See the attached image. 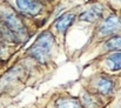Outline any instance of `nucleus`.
I'll return each instance as SVG.
<instances>
[{"instance_id": "f257e3e1", "label": "nucleus", "mask_w": 121, "mask_h": 108, "mask_svg": "<svg viewBox=\"0 0 121 108\" xmlns=\"http://www.w3.org/2000/svg\"><path fill=\"white\" fill-rule=\"evenodd\" d=\"M53 42H54L53 35L48 32H43L37 39L35 43L31 47L30 54L33 58H35L38 61L46 62L49 58V51L53 46Z\"/></svg>"}, {"instance_id": "f03ea898", "label": "nucleus", "mask_w": 121, "mask_h": 108, "mask_svg": "<svg viewBox=\"0 0 121 108\" xmlns=\"http://www.w3.org/2000/svg\"><path fill=\"white\" fill-rule=\"evenodd\" d=\"M2 18H4L5 25L12 32H14L17 34H24L25 33V27H24L21 19L13 11H5L2 13Z\"/></svg>"}, {"instance_id": "7ed1b4c3", "label": "nucleus", "mask_w": 121, "mask_h": 108, "mask_svg": "<svg viewBox=\"0 0 121 108\" xmlns=\"http://www.w3.org/2000/svg\"><path fill=\"white\" fill-rule=\"evenodd\" d=\"M15 1L19 9L30 15H38L42 9L41 0H15Z\"/></svg>"}, {"instance_id": "20e7f679", "label": "nucleus", "mask_w": 121, "mask_h": 108, "mask_svg": "<svg viewBox=\"0 0 121 108\" xmlns=\"http://www.w3.org/2000/svg\"><path fill=\"white\" fill-rule=\"evenodd\" d=\"M121 28V21L120 19L115 15L108 17L101 25L100 27V34L101 35H111L115 32H118Z\"/></svg>"}, {"instance_id": "39448f33", "label": "nucleus", "mask_w": 121, "mask_h": 108, "mask_svg": "<svg viewBox=\"0 0 121 108\" xmlns=\"http://www.w3.org/2000/svg\"><path fill=\"white\" fill-rule=\"evenodd\" d=\"M102 13H104V7L100 6V5H95V6L91 7L89 9L82 12L80 14V19L82 21L94 22L102 17Z\"/></svg>"}, {"instance_id": "423d86ee", "label": "nucleus", "mask_w": 121, "mask_h": 108, "mask_svg": "<svg viewBox=\"0 0 121 108\" xmlns=\"http://www.w3.org/2000/svg\"><path fill=\"white\" fill-rule=\"evenodd\" d=\"M73 21H74V14L67 13V14L60 17V18L56 20L55 27H56V30H58L60 33H65V32L69 28V26L73 24Z\"/></svg>"}, {"instance_id": "0eeeda50", "label": "nucleus", "mask_w": 121, "mask_h": 108, "mask_svg": "<svg viewBox=\"0 0 121 108\" xmlns=\"http://www.w3.org/2000/svg\"><path fill=\"white\" fill-rule=\"evenodd\" d=\"M96 87L99 89V92L101 94H109L113 89V81L111 79H107V78H101L98 80V83H96Z\"/></svg>"}, {"instance_id": "6e6552de", "label": "nucleus", "mask_w": 121, "mask_h": 108, "mask_svg": "<svg viewBox=\"0 0 121 108\" xmlns=\"http://www.w3.org/2000/svg\"><path fill=\"white\" fill-rule=\"evenodd\" d=\"M107 64L111 67V69L113 72H118L121 71V52L111 54L107 58Z\"/></svg>"}, {"instance_id": "1a4fd4ad", "label": "nucleus", "mask_w": 121, "mask_h": 108, "mask_svg": "<svg viewBox=\"0 0 121 108\" xmlns=\"http://www.w3.org/2000/svg\"><path fill=\"white\" fill-rule=\"evenodd\" d=\"M58 108H81L79 101L77 100H68V99H61L56 102Z\"/></svg>"}, {"instance_id": "9d476101", "label": "nucleus", "mask_w": 121, "mask_h": 108, "mask_svg": "<svg viewBox=\"0 0 121 108\" xmlns=\"http://www.w3.org/2000/svg\"><path fill=\"white\" fill-rule=\"evenodd\" d=\"M108 49H121V36H113L106 42Z\"/></svg>"}, {"instance_id": "9b49d317", "label": "nucleus", "mask_w": 121, "mask_h": 108, "mask_svg": "<svg viewBox=\"0 0 121 108\" xmlns=\"http://www.w3.org/2000/svg\"><path fill=\"white\" fill-rule=\"evenodd\" d=\"M82 98H83V105H85V107L86 108H95L96 104H95V101H94V99H93L92 96L85 94Z\"/></svg>"}]
</instances>
